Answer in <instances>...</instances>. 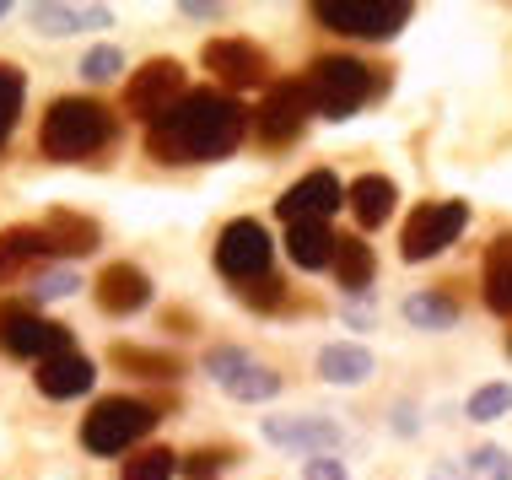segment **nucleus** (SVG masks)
I'll use <instances>...</instances> for the list:
<instances>
[{
	"mask_svg": "<svg viewBox=\"0 0 512 480\" xmlns=\"http://www.w3.org/2000/svg\"><path fill=\"white\" fill-rule=\"evenodd\" d=\"M205 373H211L221 389L232 394V400H243V405H254V400H275L281 394V373H270L265 362H254L248 351L238 346H221L205 356Z\"/></svg>",
	"mask_w": 512,
	"mask_h": 480,
	"instance_id": "nucleus-11",
	"label": "nucleus"
},
{
	"mask_svg": "<svg viewBox=\"0 0 512 480\" xmlns=\"http://www.w3.org/2000/svg\"><path fill=\"white\" fill-rule=\"evenodd\" d=\"M394 200H399V189H394V178H383V173H362L345 189V205H351L356 227H383L394 216Z\"/></svg>",
	"mask_w": 512,
	"mask_h": 480,
	"instance_id": "nucleus-17",
	"label": "nucleus"
},
{
	"mask_svg": "<svg viewBox=\"0 0 512 480\" xmlns=\"http://www.w3.org/2000/svg\"><path fill=\"white\" fill-rule=\"evenodd\" d=\"M265 437L275 448H302L313 459L340 448V427L335 421H318V416H265Z\"/></svg>",
	"mask_w": 512,
	"mask_h": 480,
	"instance_id": "nucleus-15",
	"label": "nucleus"
},
{
	"mask_svg": "<svg viewBox=\"0 0 512 480\" xmlns=\"http://www.w3.org/2000/svg\"><path fill=\"white\" fill-rule=\"evenodd\" d=\"M178 475V454L173 448H141L135 459H124L119 480H173Z\"/></svg>",
	"mask_w": 512,
	"mask_h": 480,
	"instance_id": "nucleus-27",
	"label": "nucleus"
},
{
	"mask_svg": "<svg viewBox=\"0 0 512 480\" xmlns=\"http://www.w3.org/2000/svg\"><path fill=\"white\" fill-rule=\"evenodd\" d=\"M389 81L372 76V65H362L356 54H318L302 76V92H308V108L324 119H351L372 92H383Z\"/></svg>",
	"mask_w": 512,
	"mask_h": 480,
	"instance_id": "nucleus-3",
	"label": "nucleus"
},
{
	"mask_svg": "<svg viewBox=\"0 0 512 480\" xmlns=\"http://www.w3.org/2000/svg\"><path fill=\"white\" fill-rule=\"evenodd\" d=\"M0 17H6V0H0Z\"/></svg>",
	"mask_w": 512,
	"mask_h": 480,
	"instance_id": "nucleus-36",
	"label": "nucleus"
},
{
	"mask_svg": "<svg viewBox=\"0 0 512 480\" xmlns=\"http://www.w3.org/2000/svg\"><path fill=\"white\" fill-rule=\"evenodd\" d=\"M308 92H302V81H270L265 87V103L254 108V130H259V141H270V146H286V141H297L302 130H308Z\"/></svg>",
	"mask_w": 512,
	"mask_h": 480,
	"instance_id": "nucleus-12",
	"label": "nucleus"
},
{
	"mask_svg": "<svg viewBox=\"0 0 512 480\" xmlns=\"http://www.w3.org/2000/svg\"><path fill=\"white\" fill-rule=\"evenodd\" d=\"M405 319L415 329H453L459 324V303L442 292H415V297H405Z\"/></svg>",
	"mask_w": 512,
	"mask_h": 480,
	"instance_id": "nucleus-26",
	"label": "nucleus"
},
{
	"mask_svg": "<svg viewBox=\"0 0 512 480\" xmlns=\"http://www.w3.org/2000/svg\"><path fill=\"white\" fill-rule=\"evenodd\" d=\"M512 410V389L507 383H486V389L469 394V421H496Z\"/></svg>",
	"mask_w": 512,
	"mask_h": 480,
	"instance_id": "nucleus-29",
	"label": "nucleus"
},
{
	"mask_svg": "<svg viewBox=\"0 0 512 480\" xmlns=\"http://www.w3.org/2000/svg\"><path fill=\"white\" fill-rule=\"evenodd\" d=\"M108 362L124 367V373H135V378H178L184 373L178 356H162V351H146V346H124V340L108 351Z\"/></svg>",
	"mask_w": 512,
	"mask_h": 480,
	"instance_id": "nucleus-25",
	"label": "nucleus"
},
{
	"mask_svg": "<svg viewBox=\"0 0 512 480\" xmlns=\"http://www.w3.org/2000/svg\"><path fill=\"white\" fill-rule=\"evenodd\" d=\"M49 254L54 249H49L44 227H6L0 232V286L27 276V270H33L38 259H49Z\"/></svg>",
	"mask_w": 512,
	"mask_h": 480,
	"instance_id": "nucleus-18",
	"label": "nucleus"
},
{
	"mask_svg": "<svg viewBox=\"0 0 512 480\" xmlns=\"http://www.w3.org/2000/svg\"><path fill=\"white\" fill-rule=\"evenodd\" d=\"M92 297H98V308L103 313H114V319H130V313H141L151 303V281H146V270L141 265H108L98 286H92Z\"/></svg>",
	"mask_w": 512,
	"mask_h": 480,
	"instance_id": "nucleus-14",
	"label": "nucleus"
},
{
	"mask_svg": "<svg viewBox=\"0 0 512 480\" xmlns=\"http://www.w3.org/2000/svg\"><path fill=\"white\" fill-rule=\"evenodd\" d=\"M38 389L49 394V400H76V394H87L92 389V362L81 351H60V356H49V362H38Z\"/></svg>",
	"mask_w": 512,
	"mask_h": 480,
	"instance_id": "nucleus-16",
	"label": "nucleus"
},
{
	"mask_svg": "<svg viewBox=\"0 0 512 480\" xmlns=\"http://www.w3.org/2000/svg\"><path fill=\"white\" fill-rule=\"evenodd\" d=\"M302 480H351V475H345V464H340V459L318 454V459L302 464Z\"/></svg>",
	"mask_w": 512,
	"mask_h": 480,
	"instance_id": "nucleus-35",
	"label": "nucleus"
},
{
	"mask_svg": "<svg viewBox=\"0 0 512 480\" xmlns=\"http://www.w3.org/2000/svg\"><path fill=\"white\" fill-rule=\"evenodd\" d=\"M238 297L248 308H281L286 303V292H281V281L275 276H265V281H248V286H238Z\"/></svg>",
	"mask_w": 512,
	"mask_h": 480,
	"instance_id": "nucleus-33",
	"label": "nucleus"
},
{
	"mask_svg": "<svg viewBox=\"0 0 512 480\" xmlns=\"http://www.w3.org/2000/svg\"><path fill=\"white\" fill-rule=\"evenodd\" d=\"M286 254L302 270H324V265H335V232L324 222H297V227H286Z\"/></svg>",
	"mask_w": 512,
	"mask_h": 480,
	"instance_id": "nucleus-21",
	"label": "nucleus"
},
{
	"mask_svg": "<svg viewBox=\"0 0 512 480\" xmlns=\"http://www.w3.org/2000/svg\"><path fill=\"white\" fill-rule=\"evenodd\" d=\"M22 98H27V81L17 65L0 60V146H6V135L17 130V114H22Z\"/></svg>",
	"mask_w": 512,
	"mask_h": 480,
	"instance_id": "nucleus-28",
	"label": "nucleus"
},
{
	"mask_svg": "<svg viewBox=\"0 0 512 480\" xmlns=\"http://www.w3.org/2000/svg\"><path fill=\"white\" fill-rule=\"evenodd\" d=\"M248 119L254 114L232 92H216V87L184 92L168 114L146 125V152L157 162H221L243 146Z\"/></svg>",
	"mask_w": 512,
	"mask_h": 480,
	"instance_id": "nucleus-1",
	"label": "nucleus"
},
{
	"mask_svg": "<svg viewBox=\"0 0 512 480\" xmlns=\"http://www.w3.org/2000/svg\"><path fill=\"white\" fill-rule=\"evenodd\" d=\"M340 200H345L340 178L318 168V173H308V178H297V184L286 189L281 200H275V211H281L286 227H297V222H324V216H335Z\"/></svg>",
	"mask_w": 512,
	"mask_h": 480,
	"instance_id": "nucleus-13",
	"label": "nucleus"
},
{
	"mask_svg": "<svg viewBox=\"0 0 512 480\" xmlns=\"http://www.w3.org/2000/svg\"><path fill=\"white\" fill-rule=\"evenodd\" d=\"M216 270L227 281H265L270 276V232L254 222V216H238V222L221 227L216 238Z\"/></svg>",
	"mask_w": 512,
	"mask_h": 480,
	"instance_id": "nucleus-8",
	"label": "nucleus"
},
{
	"mask_svg": "<svg viewBox=\"0 0 512 480\" xmlns=\"http://www.w3.org/2000/svg\"><path fill=\"white\" fill-rule=\"evenodd\" d=\"M313 17L345 38H394L410 22L405 0H318Z\"/></svg>",
	"mask_w": 512,
	"mask_h": 480,
	"instance_id": "nucleus-6",
	"label": "nucleus"
},
{
	"mask_svg": "<svg viewBox=\"0 0 512 480\" xmlns=\"http://www.w3.org/2000/svg\"><path fill=\"white\" fill-rule=\"evenodd\" d=\"M486 308L512 319V238H502L486 249Z\"/></svg>",
	"mask_w": 512,
	"mask_h": 480,
	"instance_id": "nucleus-23",
	"label": "nucleus"
},
{
	"mask_svg": "<svg viewBox=\"0 0 512 480\" xmlns=\"http://www.w3.org/2000/svg\"><path fill=\"white\" fill-rule=\"evenodd\" d=\"M200 65L211 71L227 92H248V87H270V54L254 38H211L200 49Z\"/></svg>",
	"mask_w": 512,
	"mask_h": 480,
	"instance_id": "nucleus-9",
	"label": "nucleus"
},
{
	"mask_svg": "<svg viewBox=\"0 0 512 480\" xmlns=\"http://www.w3.org/2000/svg\"><path fill=\"white\" fill-rule=\"evenodd\" d=\"M157 427V410L146 400H124V394H108L87 410V421H81V443L92 448V454H124V448H135L141 437Z\"/></svg>",
	"mask_w": 512,
	"mask_h": 480,
	"instance_id": "nucleus-4",
	"label": "nucleus"
},
{
	"mask_svg": "<svg viewBox=\"0 0 512 480\" xmlns=\"http://www.w3.org/2000/svg\"><path fill=\"white\" fill-rule=\"evenodd\" d=\"M38 33H81V27H108L103 6H33Z\"/></svg>",
	"mask_w": 512,
	"mask_h": 480,
	"instance_id": "nucleus-24",
	"label": "nucleus"
},
{
	"mask_svg": "<svg viewBox=\"0 0 512 480\" xmlns=\"http://www.w3.org/2000/svg\"><path fill=\"white\" fill-rule=\"evenodd\" d=\"M184 65L178 60H146L141 71H135L130 81H124V114L130 119H162L168 108L184 98Z\"/></svg>",
	"mask_w": 512,
	"mask_h": 480,
	"instance_id": "nucleus-10",
	"label": "nucleus"
},
{
	"mask_svg": "<svg viewBox=\"0 0 512 480\" xmlns=\"http://www.w3.org/2000/svg\"><path fill=\"white\" fill-rule=\"evenodd\" d=\"M221 470H227V448H200V454L184 459V475L189 480H216Z\"/></svg>",
	"mask_w": 512,
	"mask_h": 480,
	"instance_id": "nucleus-32",
	"label": "nucleus"
},
{
	"mask_svg": "<svg viewBox=\"0 0 512 480\" xmlns=\"http://www.w3.org/2000/svg\"><path fill=\"white\" fill-rule=\"evenodd\" d=\"M114 114L98 98H54L44 125H38V146L49 162H81L92 152H103L114 141Z\"/></svg>",
	"mask_w": 512,
	"mask_h": 480,
	"instance_id": "nucleus-2",
	"label": "nucleus"
},
{
	"mask_svg": "<svg viewBox=\"0 0 512 480\" xmlns=\"http://www.w3.org/2000/svg\"><path fill=\"white\" fill-rule=\"evenodd\" d=\"M464 222H469V205L464 200H426L421 211H410L405 232H399V254H405L410 265H421V259L442 254L448 243H459Z\"/></svg>",
	"mask_w": 512,
	"mask_h": 480,
	"instance_id": "nucleus-7",
	"label": "nucleus"
},
{
	"mask_svg": "<svg viewBox=\"0 0 512 480\" xmlns=\"http://www.w3.org/2000/svg\"><path fill=\"white\" fill-rule=\"evenodd\" d=\"M124 71V54L114 44H98V49H87V60H81V76L87 81H114Z\"/></svg>",
	"mask_w": 512,
	"mask_h": 480,
	"instance_id": "nucleus-31",
	"label": "nucleus"
},
{
	"mask_svg": "<svg viewBox=\"0 0 512 480\" xmlns=\"http://www.w3.org/2000/svg\"><path fill=\"white\" fill-rule=\"evenodd\" d=\"M507 346H512V340H507Z\"/></svg>",
	"mask_w": 512,
	"mask_h": 480,
	"instance_id": "nucleus-37",
	"label": "nucleus"
},
{
	"mask_svg": "<svg viewBox=\"0 0 512 480\" xmlns=\"http://www.w3.org/2000/svg\"><path fill=\"white\" fill-rule=\"evenodd\" d=\"M318 373H324V383L356 389V383H367V378H372V351H367V346H345V340H335V346L318 351Z\"/></svg>",
	"mask_w": 512,
	"mask_h": 480,
	"instance_id": "nucleus-20",
	"label": "nucleus"
},
{
	"mask_svg": "<svg viewBox=\"0 0 512 480\" xmlns=\"http://www.w3.org/2000/svg\"><path fill=\"white\" fill-rule=\"evenodd\" d=\"M372 270H378V259H372L367 243L356 238V232H340V238H335V281L345 286V292L362 297L372 286Z\"/></svg>",
	"mask_w": 512,
	"mask_h": 480,
	"instance_id": "nucleus-22",
	"label": "nucleus"
},
{
	"mask_svg": "<svg viewBox=\"0 0 512 480\" xmlns=\"http://www.w3.org/2000/svg\"><path fill=\"white\" fill-rule=\"evenodd\" d=\"M44 238H49L54 254L81 259V254H92V249L103 243V232H98V222H92V216H81V211H49V216H44Z\"/></svg>",
	"mask_w": 512,
	"mask_h": 480,
	"instance_id": "nucleus-19",
	"label": "nucleus"
},
{
	"mask_svg": "<svg viewBox=\"0 0 512 480\" xmlns=\"http://www.w3.org/2000/svg\"><path fill=\"white\" fill-rule=\"evenodd\" d=\"M464 475L469 480H512V459L502 454V448H475V454L464 459Z\"/></svg>",
	"mask_w": 512,
	"mask_h": 480,
	"instance_id": "nucleus-30",
	"label": "nucleus"
},
{
	"mask_svg": "<svg viewBox=\"0 0 512 480\" xmlns=\"http://www.w3.org/2000/svg\"><path fill=\"white\" fill-rule=\"evenodd\" d=\"M0 351L27 356V362H49V356L71 351V329L33 313L27 303H0Z\"/></svg>",
	"mask_w": 512,
	"mask_h": 480,
	"instance_id": "nucleus-5",
	"label": "nucleus"
},
{
	"mask_svg": "<svg viewBox=\"0 0 512 480\" xmlns=\"http://www.w3.org/2000/svg\"><path fill=\"white\" fill-rule=\"evenodd\" d=\"M76 286H81V281L71 276V270H54V276H38L33 297H38V303H54V297H71Z\"/></svg>",
	"mask_w": 512,
	"mask_h": 480,
	"instance_id": "nucleus-34",
	"label": "nucleus"
}]
</instances>
